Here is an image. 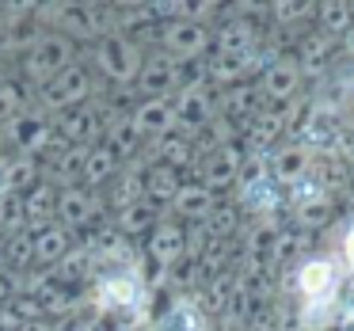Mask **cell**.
Listing matches in <instances>:
<instances>
[{"instance_id": "46", "label": "cell", "mask_w": 354, "mask_h": 331, "mask_svg": "<svg viewBox=\"0 0 354 331\" xmlns=\"http://www.w3.org/2000/svg\"><path fill=\"white\" fill-rule=\"evenodd\" d=\"M0 80H4V73H0Z\"/></svg>"}, {"instance_id": "29", "label": "cell", "mask_w": 354, "mask_h": 331, "mask_svg": "<svg viewBox=\"0 0 354 331\" xmlns=\"http://www.w3.org/2000/svg\"><path fill=\"white\" fill-rule=\"evenodd\" d=\"M183 171L176 168H164V164H149V176H145V198L153 202V206L168 209L171 198L179 194V187H183Z\"/></svg>"}, {"instance_id": "28", "label": "cell", "mask_w": 354, "mask_h": 331, "mask_svg": "<svg viewBox=\"0 0 354 331\" xmlns=\"http://www.w3.org/2000/svg\"><path fill=\"white\" fill-rule=\"evenodd\" d=\"M160 221H164V209L153 206L149 198H141V202H133V206H126V209H118V214H115V229L122 232L126 240L149 236Z\"/></svg>"}, {"instance_id": "19", "label": "cell", "mask_w": 354, "mask_h": 331, "mask_svg": "<svg viewBox=\"0 0 354 331\" xmlns=\"http://www.w3.org/2000/svg\"><path fill=\"white\" fill-rule=\"evenodd\" d=\"M194 153H198V138H191V133H183V130H171V133H164V138H156L145 145L149 164H164V168H176V171H183L187 164H194Z\"/></svg>"}, {"instance_id": "22", "label": "cell", "mask_w": 354, "mask_h": 331, "mask_svg": "<svg viewBox=\"0 0 354 331\" xmlns=\"http://www.w3.org/2000/svg\"><path fill=\"white\" fill-rule=\"evenodd\" d=\"M149 331H214V323H209V316L202 312V305L191 293H179Z\"/></svg>"}, {"instance_id": "42", "label": "cell", "mask_w": 354, "mask_h": 331, "mask_svg": "<svg viewBox=\"0 0 354 331\" xmlns=\"http://www.w3.org/2000/svg\"><path fill=\"white\" fill-rule=\"evenodd\" d=\"M0 160H4V133H0Z\"/></svg>"}, {"instance_id": "26", "label": "cell", "mask_w": 354, "mask_h": 331, "mask_svg": "<svg viewBox=\"0 0 354 331\" xmlns=\"http://www.w3.org/2000/svg\"><path fill=\"white\" fill-rule=\"evenodd\" d=\"M24 214H27V232L54 225L57 221V187L46 183V179H39V183L24 194Z\"/></svg>"}, {"instance_id": "4", "label": "cell", "mask_w": 354, "mask_h": 331, "mask_svg": "<svg viewBox=\"0 0 354 331\" xmlns=\"http://www.w3.org/2000/svg\"><path fill=\"white\" fill-rule=\"evenodd\" d=\"M141 62H145V50L138 42L122 39V35L100 39L95 42V54H92V69L103 80H111V84H133L141 73Z\"/></svg>"}, {"instance_id": "39", "label": "cell", "mask_w": 354, "mask_h": 331, "mask_svg": "<svg viewBox=\"0 0 354 331\" xmlns=\"http://www.w3.org/2000/svg\"><path fill=\"white\" fill-rule=\"evenodd\" d=\"M339 42H343V54H346V57H354V27H351V31H346Z\"/></svg>"}, {"instance_id": "23", "label": "cell", "mask_w": 354, "mask_h": 331, "mask_svg": "<svg viewBox=\"0 0 354 331\" xmlns=\"http://www.w3.org/2000/svg\"><path fill=\"white\" fill-rule=\"evenodd\" d=\"M236 191H240V198H236L240 214H244V217H255V221H270V214H274V209L282 206L278 183H274L270 176L252 179V183H240Z\"/></svg>"}, {"instance_id": "20", "label": "cell", "mask_w": 354, "mask_h": 331, "mask_svg": "<svg viewBox=\"0 0 354 331\" xmlns=\"http://www.w3.org/2000/svg\"><path fill=\"white\" fill-rule=\"evenodd\" d=\"M130 118H133V126L141 130L145 141H156V138H164V133L179 130L176 126V103L171 100H138L130 111Z\"/></svg>"}, {"instance_id": "9", "label": "cell", "mask_w": 354, "mask_h": 331, "mask_svg": "<svg viewBox=\"0 0 354 331\" xmlns=\"http://www.w3.org/2000/svg\"><path fill=\"white\" fill-rule=\"evenodd\" d=\"M301 69L297 62H293V54H282V57H267V65H263L259 80H255V88H259L263 103H270V107H286V103L301 100Z\"/></svg>"}, {"instance_id": "30", "label": "cell", "mask_w": 354, "mask_h": 331, "mask_svg": "<svg viewBox=\"0 0 354 331\" xmlns=\"http://www.w3.org/2000/svg\"><path fill=\"white\" fill-rule=\"evenodd\" d=\"M50 278H54L57 285H65V290H77V285H84V282H92V274H95V263H92V255L84 252V247H73L69 255H65L62 263H57L54 270H46Z\"/></svg>"}, {"instance_id": "40", "label": "cell", "mask_w": 354, "mask_h": 331, "mask_svg": "<svg viewBox=\"0 0 354 331\" xmlns=\"http://www.w3.org/2000/svg\"><path fill=\"white\" fill-rule=\"evenodd\" d=\"M12 293H16V290H12V282H8L4 274H0V305H4V301H8Z\"/></svg>"}, {"instance_id": "31", "label": "cell", "mask_w": 354, "mask_h": 331, "mask_svg": "<svg viewBox=\"0 0 354 331\" xmlns=\"http://www.w3.org/2000/svg\"><path fill=\"white\" fill-rule=\"evenodd\" d=\"M313 27H316L320 35H328V39H343V35L354 27L351 4H343V0H324V4H316Z\"/></svg>"}, {"instance_id": "38", "label": "cell", "mask_w": 354, "mask_h": 331, "mask_svg": "<svg viewBox=\"0 0 354 331\" xmlns=\"http://www.w3.org/2000/svg\"><path fill=\"white\" fill-rule=\"evenodd\" d=\"M57 331H95V323H88V320H65V323H57Z\"/></svg>"}, {"instance_id": "7", "label": "cell", "mask_w": 354, "mask_h": 331, "mask_svg": "<svg viewBox=\"0 0 354 331\" xmlns=\"http://www.w3.org/2000/svg\"><path fill=\"white\" fill-rule=\"evenodd\" d=\"M115 103H84V107H73L65 111V115H57L54 130L62 141H69V145H100L103 141V130H107L111 115H115Z\"/></svg>"}, {"instance_id": "15", "label": "cell", "mask_w": 354, "mask_h": 331, "mask_svg": "<svg viewBox=\"0 0 354 331\" xmlns=\"http://www.w3.org/2000/svg\"><path fill=\"white\" fill-rule=\"evenodd\" d=\"M214 50L217 57H248V54H259L263 42H259V23H248V19H221L214 27Z\"/></svg>"}, {"instance_id": "45", "label": "cell", "mask_w": 354, "mask_h": 331, "mask_svg": "<svg viewBox=\"0 0 354 331\" xmlns=\"http://www.w3.org/2000/svg\"><path fill=\"white\" fill-rule=\"evenodd\" d=\"M351 183H354V164H351Z\"/></svg>"}, {"instance_id": "17", "label": "cell", "mask_w": 354, "mask_h": 331, "mask_svg": "<svg viewBox=\"0 0 354 331\" xmlns=\"http://www.w3.org/2000/svg\"><path fill=\"white\" fill-rule=\"evenodd\" d=\"M267 171H270V179H274L278 187L301 183L305 176H313V149H305L301 141H293V145H282V149H270Z\"/></svg>"}, {"instance_id": "27", "label": "cell", "mask_w": 354, "mask_h": 331, "mask_svg": "<svg viewBox=\"0 0 354 331\" xmlns=\"http://www.w3.org/2000/svg\"><path fill=\"white\" fill-rule=\"evenodd\" d=\"M118 156L111 153L107 145H88L84 149V168H80V187H88V191H100V187H107L111 179L118 176Z\"/></svg>"}, {"instance_id": "44", "label": "cell", "mask_w": 354, "mask_h": 331, "mask_svg": "<svg viewBox=\"0 0 354 331\" xmlns=\"http://www.w3.org/2000/svg\"><path fill=\"white\" fill-rule=\"evenodd\" d=\"M351 19H354V0H351Z\"/></svg>"}, {"instance_id": "25", "label": "cell", "mask_w": 354, "mask_h": 331, "mask_svg": "<svg viewBox=\"0 0 354 331\" xmlns=\"http://www.w3.org/2000/svg\"><path fill=\"white\" fill-rule=\"evenodd\" d=\"M331 54H335V39H328V35H320V31L313 27V31L301 35L293 62H297L301 77H320V73L331 65Z\"/></svg>"}, {"instance_id": "37", "label": "cell", "mask_w": 354, "mask_h": 331, "mask_svg": "<svg viewBox=\"0 0 354 331\" xmlns=\"http://www.w3.org/2000/svg\"><path fill=\"white\" fill-rule=\"evenodd\" d=\"M339 255H343V267L354 274V221L346 225V232H343V244H339Z\"/></svg>"}, {"instance_id": "24", "label": "cell", "mask_w": 354, "mask_h": 331, "mask_svg": "<svg viewBox=\"0 0 354 331\" xmlns=\"http://www.w3.org/2000/svg\"><path fill=\"white\" fill-rule=\"evenodd\" d=\"M31 244H35V263L54 270L57 263H62L65 255L77 247V236L54 221V225H46V229H35V232H31Z\"/></svg>"}, {"instance_id": "21", "label": "cell", "mask_w": 354, "mask_h": 331, "mask_svg": "<svg viewBox=\"0 0 354 331\" xmlns=\"http://www.w3.org/2000/svg\"><path fill=\"white\" fill-rule=\"evenodd\" d=\"M214 206H217L214 191H206L202 183H183L179 194L171 198L168 214H171V221H179V225H202L209 214H214Z\"/></svg>"}, {"instance_id": "41", "label": "cell", "mask_w": 354, "mask_h": 331, "mask_svg": "<svg viewBox=\"0 0 354 331\" xmlns=\"http://www.w3.org/2000/svg\"><path fill=\"white\" fill-rule=\"evenodd\" d=\"M8 194V179H4V160H0V198Z\"/></svg>"}, {"instance_id": "18", "label": "cell", "mask_w": 354, "mask_h": 331, "mask_svg": "<svg viewBox=\"0 0 354 331\" xmlns=\"http://www.w3.org/2000/svg\"><path fill=\"white\" fill-rule=\"evenodd\" d=\"M100 145H107L111 153L118 156V164H126V160H138V156H145V145H149V141L141 138V130L133 126L130 111H115V115H111V122H107V130H103V141H100Z\"/></svg>"}, {"instance_id": "1", "label": "cell", "mask_w": 354, "mask_h": 331, "mask_svg": "<svg viewBox=\"0 0 354 331\" xmlns=\"http://www.w3.org/2000/svg\"><path fill=\"white\" fill-rule=\"evenodd\" d=\"M95 100V69H88L84 62H73L65 73H57L46 88L39 92V107L46 111L50 118L65 115L73 107H84V103Z\"/></svg>"}, {"instance_id": "32", "label": "cell", "mask_w": 354, "mask_h": 331, "mask_svg": "<svg viewBox=\"0 0 354 331\" xmlns=\"http://www.w3.org/2000/svg\"><path fill=\"white\" fill-rule=\"evenodd\" d=\"M343 316V305L339 297H328V301H301V328L305 331H331Z\"/></svg>"}, {"instance_id": "33", "label": "cell", "mask_w": 354, "mask_h": 331, "mask_svg": "<svg viewBox=\"0 0 354 331\" xmlns=\"http://www.w3.org/2000/svg\"><path fill=\"white\" fill-rule=\"evenodd\" d=\"M4 179L12 194H27L42 179V168L35 156H4Z\"/></svg>"}, {"instance_id": "8", "label": "cell", "mask_w": 354, "mask_h": 331, "mask_svg": "<svg viewBox=\"0 0 354 331\" xmlns=\"http://www.w3.org/2000/svg\"><path fill=\"white\" fill-rule=\"evenodd\" d=\"M156 31H160V50L176 62H198L214 46V27L191 23V19H168Z\"/></svg>"}, {"instance_id": "16", "label": "cell", "mask_w": 354, "mask_h": 331, "mask_svg": "<svg viewBox=\"0 0 354 331\" xmlns=\"http://www.w3.org/2000/svg\"><path fill=\"white\" fill-rule=\"evenodd\" d=\"M214 100H217V115H221V122H236L240 130H244V126L263 111V95H259V88H255V80L221 88Z\"/></svg>"}, {"instance_id": "6", "label": "cell", "mask_w": 354, "mask_h": 331, "mask_svg": "<svg viewBox=\"0 0 354 331\" xmlns=\"http://www.w3.org/2000/svg\"><path fill=\"white\" fill-rule=\"evenodd\" d=\"M107 221V202L100 191H88V187H65L57 191V225L77 232H92L95 225Z\"/></svg>"}, {"instance_id": "3", "label": "cell", "mask_w": 354, "mask_h": 331, "mask_svg": "<svg viewBox=\"0 0 354 331\" xmlns=\"http://www.w3.org/2000/svg\"><path fill=\"white\" fill-rule=\"evenodd\" d=\"M0 133H4V145H8L16 156H35V160H39L57 138L54 118H50L42 107L19 111L16 118H8V122L0 126Z\"/></svg>"}, {"instance_id": "5", "label": "cell", "mask_w": 354, "mask_h": 331, "mask_svg": "<svg viewBox=\"0 0 354 331\" xmlns=\"http://www.w3.org/2000/svg\"><path fill=\"white\" fill-rule=\"evenodd\" d=\"M244 156H248V149L240 145V141L202 149V153L194 156V164H198V179H194V183H202L206 191H214V194H217V191H229V187L240 183Z\"/></svg>"}, {"instance_id": "10", "label": "cell", "mask_w": 354, "mask_h": 331, "mask_svg": "<svg viewBox=\"0 0 354 331\" xmlns=\"http://www.w3.org/2000/svg\"><path fill=\"white\" fill-rule=\"evenodd\" d=\"M133 92H138L141 100H176V92H179V62L168 57L164 50L145 54L141 73H138V80H133Z\"/></svg>"}, {"instance_id": "12", "label": "cell", "mask_w": 354, "mask_h": 331, "mask_svg": "<svg viewBox=\"0 0 354 331\" xmlns=\"http://www.w3.org/2000/svg\"><path fill=\"white\" fill-rule=\"evenodd\" d=\"M145 252H149V259H153L164 274H168V270H176L179 263L187 259V225L164 217V221L145 236Z\"/></svg>"}, {"instance_id": "11", "label": "cell", "mask_w": 354, "mask_h": 331, "mask_svg": "<svg viewBox=\"0 0 354 331\" xmlns=\"http://www.w3.org/2000/svg\"><path fill=\"white\" fill-rule=\"evenodd\" d=\"M176 126L191 138L206 133L209 126L217 122V100H214V84H202V88H187L179 92L176 100Z\"/></svg>"}, {"instance_id": "43", "label": "cell", "mask_w": 354, "mask_h": 331, "mask_svg": "<svg viewBox=\"0 0 354 331\" xmlns=\"http://www.w3.org/2000/svg\"><path fill=\"white\" fill-rule=\"evenodd\" d=\"M126 331H149V328H126Z\"/></svg>"}, {"instance_id": "13", "label": "cell", "mask_w": 354, "mask_h": 331, "mask_svg": "<svg viewBox=\"0 0 354 331\" xmlns=\"http://www.w3.org/2000/svg\"><path fill=\"white\" fill-rule=\"evenodd\" d=\"M293 282H297L301 301H328V297H339V267H335V259H324V255L301 263Z\"/></svg>"}, {"instance_id": "14", "label": "cell", "mask_w": 354, "mask_h": 331, "mask_svg": "<svg viewBox=\"0 0 354 331\" xmlns=\"http://www.w3.org/2000/svg\"><path fill=\"white\" fill-rule=\"evenodd\" d=\"M145 176H149L145 156L126 160L122 168H118V176L107 183V194H103V202H107L111 214H118V209H126V206H133V202L145 198Z\"/></svg>"}, {"instance_id": "2", "label": "cell", "mask_w": 354, "mask_h": 331, "mask_svg": "<svg viewBox=\"0 0 354 331\" xmlns=\"http://www.w3.org/2000/svg\"><path fill=\"white\" fill-rule=\"evenodd\" d=\"M77 62V46H73L65 35L46 31L31 50L24 54V84L31 88H46L57 73H65L69 65Z\"/></svg>"}, {"instance_id": "35", "label": "cell", "mask_w": 354, "mask_h": 331, "mask_svg": "<svg viewBox=\"0 0 354 331\" xmlns=\"http://www.w3.org/2000/svg\"><path fill=\"white\" fill-rule=\"evenodd\" d=\"M27 107H31V84H24V80H16V77L0 80V126Z\"/></svg>"}, {"instance_id": "36", "label": "cell", "mask_w": 354, "mask_h": 331, "mask_svg": "<svg viewBox=\"0 0 354 331\" xmlns=\"http://www.w3.org/2000/svg\"><path fill=\"white\" fill-rule=\"evenodd\" d=\"M331 214H335L331 198H328V194H320V198H313V202H305V206H297V214H293V225H297L301 232H313V229H320V225H328Z\"/></svg>"}, {"instance_id": "34", "label": "cell", "mask_w": 354, "mask_h": 331, "mask_svg": "<svg viewBox=\"0 0 354 331\" xmlns=\"http://www.w3.org/2000/svg\"><path fill=\"white\" fill-rule=\"evenodd\" d=\"M202 225H206L217 240H236L240 232H244V214H240L236 202H217L214 214H209Z\"/></svg>"}]
</instances>
